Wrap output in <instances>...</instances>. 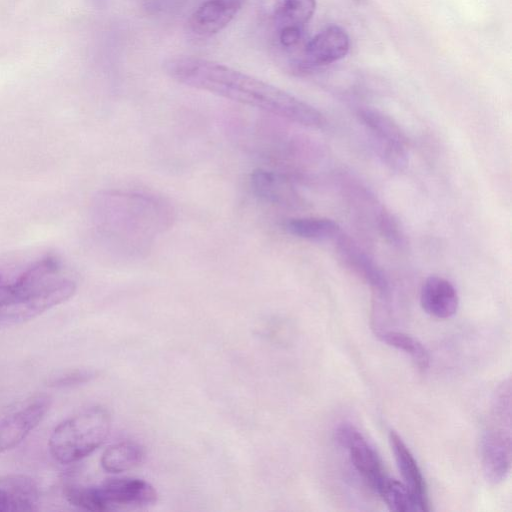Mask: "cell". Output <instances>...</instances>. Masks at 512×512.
<instances>
[{
    "label": "cell",
    "mask_w": 512,
    "mask_h": 512,
    "mask_svg": "<svg viewBox=\"0 0 512 512\" xmlns=\"http://www.w3.org/2000/svg\"><path fill=\"white\" fill-rule=\"evenodd\" d=\"M3 283H2V278H1V275H0V289L2 287Z\"/></svg>",
    "instance_id": "25"
},
{
    "label": "cell",
    "mask_w": 512,
    "mask_h": 512,
    "mask_svg": "<svg viewBox=\"0 0 512 512\" xmlns=\"http://www.w3.org/2000/svg\"><path fill=\"white\" fill-rule=\"evenodd\" d=\"M285 229L293 236L309 241H335L342 233L339 224L332 219L320 217L291 218Z\"/></svg>",
    "instance_id": "17"
},
{
    "label": "cell",
    "mask_w": 512,
    "mask_h": 512,
    "mask_svg": "<svg viewBox=\"0 0 512 512\" xmlns=\"http://www.w3.org/2000/svg\"><path fill=\"white\" fill-rule=\"evenodd\" d=\"M345 264L370 285L377 298L388 299V281L370 256L343 232L334 241Z\"/></svg>",
    "instance_id": "10"
},
{
    "label": "cell",
    "mask_w": 512,
    "mask_h": 512,
    "mask_svg": "<svg viewBox=\"0 0 512 512\" xmlns=\"http://www.w3.org/2000/svg\"><path fill=\"white\" fill-rule=\"evenodd\" d=\"M347 32L337 25H330L311 38L303 49L302 66H322L344 58L349 52Z\"/></svg>",
    "instance_id": "11"
},
{
    "label": "cell",
    "mask_w": 512,
    "mask_h": 512,
    "mask_svg": "<svg viewBox=\"0 0 512 512\" xmlns=\"http://www.w3.org/2000/svg\"><path fill=\"white\" fill-rule=\"evenodd\" d=\"M379 229L382 234L393 244L402 245L404 235L397 220L388 212L382 211L379 216Z\"/></svg>",
    "instance_id": "23"
},
{
    "label": "cell",
    "mask_w": 512,
    "mask_h": 512,
    "mask_svg": "<svg viewBox=\"0 0 512 512\" xmlns=\"http://www.w3.org/2000/svg\"><path fill=\"white\" fill-rule=\"evenodd\" d=\"M39 491L33 479L23 475L0 478V512L37 510Z\"/></svg>",
    "instance_id": "15"
},
{
    "label": "cell",
    "mask_w": 512,
    "mask_h": 512,
    "mask_svg": "<svg viewBox=\"0 0 512 512\" xmlns=\"http://www.w3.org/2000/svg\"><path fill=\"white\" fill-rule=\"evenodd\" d=\"M175 81L247 105L311 128L322 127L324 116L313 106L246 73L195 56H175L164 62Z\"/></svg>",
    "instance_id": "1"
},
{
    "label": "cell",
    "mask_w": 512,
    "mask_h": 512,
    "mask_svg": "<svg viewBox=\"0 0 512 512\" xmlns=\"http://www.w3.org/2000/svg\"><path fill=\"white\" fill-rule=\"evenodd\" d=\"M315 9L316 0H276L271 17L276 29L286 26L304 27Z\"/></svg>",
    "instance_id": "19"
},
{
    "label": "cell",
    "mask_w": 512,
    "mask_h": 512,
    "mask_svg": "<svg viewBox=\"0 0 512 512\" xmlns=\"http://www.w3.org/2000/svg\"><path fill=\"white\" fill-rule=\"evenodd\" d=\"M55 257L42 258L0 289V321L18 323L30 320L66 301L75 292L70 278L59 274Z\"/></svg>",
    "instance_id": "3"
},
{
    "label": "cell",
    "mask_w": 512,
    "mask_h": 512,
    "mask_svg": "<svg viewBox=\"0 0 512 512\" xmlns=\"http://www.w3.org/2000/svg\"><path fill=\"white\" fill-rule=\"evenodd\" d=\"M357 117L371 136L382 160L395 170L404 169L408 162L407 138L398 124L370 107L359 108Z\"/></svg>",
    "instance_id": "8"
},
{
    "label": "cell",
    "mask_w": 512,
    "mask_h": 512,
    "mask_svg": "<svg viewBox=\"0 0 512 512\" xmlns=\"http://www.w3.org/2000/svg\"><path fill=\"white\" fill-rule=\"evenodd\" d=\"M110 428L111 418L105 408H86L54 428L48 441L49 452L61 464L78 462L105 441Z\"/></svg>",
    "instance_id": "4"
},
{
    "label": "cell",
    "mask_w": 512,
    "mask_h": 512,
    "mask_svg": "<svg viewBox=\"0 0 512 512\" xmlns=\"http://www.w3.org/2000/svg\"><path fill=\"white\" fill-rule=\"evenodd\" d=\"M99 221L116 252L139 259L173 225L175 212L165 199L136 191H112L99 201Z\"/></svg>",
    "instance_id": "2"
},
{
    "label": "cell",
    "mask_w": 512,
    "mask_h": 512,
    "mask_svg": "<svg viewBox=\"0 0 512 512\" xmlns=\"http://www.w3.org/2000/svg\"><path fill=\"white\" fill-rule=\"evenodd\" d=\"M145 457L144 448L132 441H122L109 446L101 456V466L109 473H121L130 470Z\"/></svg>",
    "instance_id": "18"
},
{
    "label": "cell",
    "mask_w": 512,
    "mask_h": 512,
    "mask_svg": "<svg viewBox=\"0 0 512 512\" xmlns=\"http://www.w3.org/2000/svg\"><path fill=\"white\" fill-rule=\"evenodd\" d=\"M253 193L269 203L295 207L301 198L292 182L283 174L266 169H256L250 176Z\"/></svg>",
    "instance_id": "13"
},
{
    "label": "cell",
    "mask_w": 512,
    "mask_h": 512,
    "mask_svg": "<svg viewBox=\"0 0 512 512\" xmlns=\"http://www.w3.org/2000/svg\"><path fill=\"white\" fill-rule=\"evenodd\" d=\"M245 0H203L188 20L189 30L208 37L224 29L237 15Z\"/></svg>",
    "instance_id": "12"
},
{
    "label": "cell",
    "mask_w": 512,
    "mask_h": 512,
    "mask_svg": "<svg viewBox=\"0 0 512 512\" xmlns=\"http://www.w3.org/2000/svg\"><path fill=\"white\" fill-rule=\"evenodd\" d=\"M511 404L492 402L490 421L480 444L482 469L492 484L502 482L511 467Z\"/></svg>",
    "instance_id": "6"
},
{
    "label": "cell",
    "mask_w": 512,
    "mask_h": 512,
    "mask_svg": "<svg viewBox=\"0 0 512 512\" xmlns=\"http://www.w3.org/2000/svg\"><path fill=\"white\" fill-rule=\"evenodd\" d=\"M337 442L348 450L355 470L375 489L386 476L382 461L369 441L350 423L340 424L335 431Z\"/></svg>",
    "instance_id": "9"
},
{
    "label": "cell",
    "mask_w": 512,
    "mask_h": 512,
    "mask_svg": "<svg viewBox=\"0 0 512 512\" xmlns=\"http://www.w3.org/2000/svg\"><path fill=\"white\" fill-rule=\"evenodd\" d=\"M51 405L47 394L37 393L0 408V453L20 444L43 420Z\"/></svg>",
    "instance_id": "7"
},
{
    "label": "cell",
    "mask_w": 512,
    "mask_h": 512,
    "mask_svg": "<svg viewBox=\"0 0 512 512\" xmlns=\"http://www.w3.org/2000/svg\"><path fill=\"white\" fill-rule=\"evenodd\" d=\"M376 336L385 344L408 354L417 368L425 371L429 367V354L416 338L397 331L377 330Z\"/></svg>",
    "instance_id": "21"
},
{
    "label": "cell",
    "mask_w": 512,
    "mask_h": 512,
    "mask_svg": "<svg viewBox=\"0 0 512 512\" xmlns=\"http://www.w3.org/2000/svg\"><path fill=\"white\" fill-rule=\"evenodd\" d=\"M389 442L404 484L419 502L423 512L429 511L427 486L414 456L395 431H390Z\"/></svg>",
    "instance_id": "16"
},
{
    "label": "cell",
    "mask_w": 512,
    "mask_h": 512,
    "mask_svg": "<svg viewBox=\"0 0 512 512\" xmlns=\"http://www.w3.org/2000/svg\"><path fill=\"white\" fill-rule=\"evenodd\" d=\"M303 28L296 26H286L276 29V40L283 49H294L297 47L303 37Z\"/></svg>",
    "instance_id": "24"
},
{
    "label": "cell",
    "mask_w": 512,
    "mask_h": 512,
    "mask_svg": "<svg viewBox=\"0 0 512 512\" xmlns=\"http://www.w3.org/2000/svg\"><path fill=\"white\" fill-rule=\"evenodd\" d=\"M97 376L91 369H75L59 374L50 379L49 385L55 388H69L87 383Z\"/></svg>",
    "instance_id": "22"
},
{
    "label": "cell",
    "mask_w": 512,
    "mask_h": 512,
    "mask_svg": "<svg viewBox=\"0 0 512 512\" xmlns=\"http://www.w3.org/2000/svg\"><path fill=\"white\" fill-rule=\"evenodd\" d=\"M420 303L429 315L447 319L457 312L459 297L450 281L439 276H430L421 287Z\"/></svg>",
    "instance_id": "14"
},
{
    "label": "cell",
    "mask_w": 512,
    "mask_h": 512,
    "mask_svg": "<svg viewBox=\"0 0 512 512\" xmlns=\"http://www.w3.org/2000/svg\"><path fill=\"white\" fill-rule=\"evenodd\" d=\"M374 490L392 511L423 512L419 502L406 485L387 475Z\"/></svg>",
    "instance_id": "20"
},
{
    "label": "cell",
    "mask_w": 512,
    "mask_h": 512,
    "mask_svg": "<svg viewBox=\"0 0 512 512\" xmlns=\"http://www.w3.org/2000/svg\"><path fill=\"white\" fill-rule=\"evenodd\" d=\"M73 506L89 511L141 509L157 501L155 488L142 479L109 478L96 486L70 484L63 490Z\"/></svg>",
    "instance_id": "5"
}]
</instances>
